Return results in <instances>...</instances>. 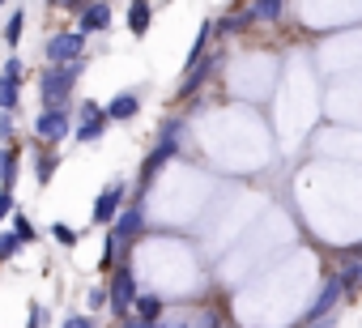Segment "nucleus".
Listing matches in <instances>:
<instances>
[{"instance_id": "nucleus-1", "label": "nucleus", "mask_w": 362, "mask_h": 328, "mask_svg": "<svg viewBox=\"0 0 362 328\" xmlns=\"http://www.w3.org/2000/svg\"><path fill=\"white\" fill-rule=\"evenodd\" d=\"M73 86H77V64H52L39 81V94H43V102H64Z\"/></svg>"}, {"instance_id": "nucleus-2", "label": "nucleus", "mask_w": 362, "mask_h": 328, "mask_svg": "<svg viewBox=\"0 0 362 328\" xmlns=\"http://www.w3.org/2000/svg\"><path fill=\"white\" fill-rule=\"evenodd\" d=\"M175 132H179V124L170 119V124L162 128V141H158V149H149V153H145V167H141V188H149V184H153L158 167H162V162L175 153Z\"/></svg>"}, {"instance_id": "nucleus-3", "label": "nucleus", "mask_w": 362, "mask_h": 328, "mask_svg": "<svg viewBox=\"0 0 362 328\" xmlns=\"http://www.w3.org/2000/svg\"><path fill=\"white\" fill-rule=\"evenodd\" d=\"M81 52H86V35H81V30H73V35H52V39H47V60H52V64H77Z\"/></svg>"}, {"instance_id": "nucleus-4", "label": "nucleus", "mask_w": 362, "mask_h": 328, "mask_svg": "<svg viewBox=\"0 0 362 328\" xmlns=\"http://www.w3.org/2000/svg\"><path fill=\"white\" fill-rule=\"evenodd\" d=\"M35 132H39L43 141H52V145H60V141L69 136V111H64L60 102H47V111L35 119Z\"/></svg>"}, {"instance_id": "nucleus-5", "label": "nucleus", "mask_w": 362, "mask_h": 328, "mask_svg": "<svg viewBox=\"0 0 362 328\" xmlns=\"http://www.w3.org/2000/svg\"><path fill=\"white\" fill-rule=\"evenodd\" d=\"M132 298H136V281H132V269L128 264H119L115 269V277H111V290H107V303L119 311V315H128V307H132Z\"/></svg>"}, {"instance_id": "nucleus-6", "label": "nucleus", "mask_w": 362, "mask_h": 328, "mask_svg": "<svg viewBox=\"0 0 362 328\" xmlns=\"http://www.w3.org/2000/svg\"><path fill=\"white\" fill-rule=\"evenodd\" d=\"M153 328H218V311H175V315H158Z\"/></svg>"}, {"instance_id": "nucleus-7", "label": "nucleus", "mask_w": 362, "mask_h": 328, "mask_svg": "<svg viewBox=\"0 0 362 328\" xmlns=\"http://www.w3.org/2000/svg\"><path fill=\"white\" fill-rule=\"evenodd\" d=\"M81 124H77V141H98L103 136V128H107V115H103V107L98 102H81Z\"/></svg>"}, {"instance_id": "nucleus-8", "label": "nucleus", "mask_w": 362, "mask_h": 328, "mask_svg": "<svg viewBox=\"0 0 362 328\" xmlns=\"http://www.w3.org/2000/svg\"><path fill=\"white\" fill-rule=\"evenodd\" d=\"M119 205H124V184H111V188H103L98 192V201H94V222H111L115 213H119Z\"/></svg>"}, {"instance_id": "nucleus-9", "label": "nucleus", "mask_w": 362, "mask_h": 328, "mask_svg": "<svg viewBox=\"0 0 362 328\" xmlns=\"http://www.w3.org/2000/svg\"><path fill=\"white\" fill-rule=\"evenodd\" d=\"M111 222H115V230H111L115 239H128V235H136V230L145 226V209H141V201H136V205H128V209H119Z\"/></svg>"}, {"instance_id": "nucleus-10", "label": "nucleus", "mask_w": 362, "mask_h": 328, "mask_svg": "<svg viewBox=\"0 0 362 328\" xmlns=\"http://www.w3.org/2000/svg\"><path fill=\"white\" fill-rule=\"evenodd\" d=\"M136 111H141V98H136V94H115V98L103 107L107 119H132Z\"/></svg>"}, {"instance_id": "nucleus-11", "label": "nucleus", "mask_w": 362, "mask_h": 328, "mask_svg": "<svg viewBox=\"0 0 362 328\" xmlns=\"http://www.w3.org/2000/svg\"><path fill=\"white\" fill-rule=\"evenodd\" d=\"M341 303V286H337V277L332 281H324V290H320V298H315V307L307 311L311 320H324V315H332V307Z\"/></svg>"}, {"instance_id": "nucleus-12", "label": "nucleus", "mask_w": 362, "mask_h": 328, "mask_svg": "<svg viewBox=\"0 0 362 328\" xmlns=\"http://www.w3.org/2000/svg\"><path fill=\"white\" fill-rule=\"evenodd\" d=\"M107 26H111V9H107V5H86V13H81V35L107 30Z\"/></svg>"}, {"instance_id": "nucleus-13", "label": "nucleus", "mask_w": 362, "mask_h": 328, "mask_svg": "<svg viewBox=\"0 0 362 328\" xmlns=\"http://www.w3.org/2000/svg\"><path fill=\"white\" fill-rule=\"evenodd\" d=\"M132 311H136V320H149V324H153L166 307H162L158 294H136V298H132Z\"/></svg>"}, {"instance_id": "nucleus-14", "label": "nucleus", "mask_w": 362, "mask_h": 328, "mask_svg": "<svg viewBox=\"0 0 362 328\" xmlns=\"http://www.w3.org/2000/svg\"><path fill=\"white\" fill-rule=\"evenodd\" d=\"M214 69H218V60H201L197 69H188V77H184V86H179V98H188V94H192V90H197V86H201V81H205L209 73H214Z\"/></svg>"}, {"instance_id": "nucleus-15", "label": "nucleus", "mask_w": 362, "mask_h": 328, "mask_svg": "<svg viewBox=\"0 0 362 328\" xmlns=\"http://www.w3.org/2000/svg\"><path fill=\"white\" fill-rule=\"evenodd\" d=\"M149 18H153L149 0H132V9H128V26H132V35H145V30H149Z\"/></svg>"}, {"instance_id": "nucleus-16", "label": "nucleus", "mask_w": 362, "mask_h": 328, "mask_svg": "<svg viewBox=\"0 0 362 328\" xmlns=\"http://www.w3.org/2000/svg\"><path fill=\"white\" fill-rule=\"evenodd\" d=\"M18 86H22V77L0 73V111H13L18 107Z\"/></svg>"}, {"instance_id": "nucleus-17", "label": "nucleus", "mask_w": 362, "mask_h": 328, "mask_svg": "<svg viewBox=\"0 0 362 328\" xmlns=\"http://www.w3.org/2000/svg\"><path fill=\"white\" fill-rule=\"evenodd\" d=\"M358 281H362V260H349V264L341 269L337 286H341V294H354V290H358Z\"/></svg>"}, {"instance_id": "nucleus-18", "label": "nucleus", "mask_w": 362, "mask_h": 328, "mask_svg": "<svg viewBox=\"0 0 362 328\" xmlns=\"http://www.w3.org/2000/svg\"><path fill=\"white\" fill-rule=\"evenodd\" d=\"M281 18V0H256L252 5V22H277Z\"/></svg>"}, {"instance_id": "nucleus-19", "label": "nucleus", "mask_w": 362, "mask_h": 328, "mask_svg": "<svg viewBox=\"0 0 362 328\" xmlns=\"http://www.w3.org/2000/svg\"><path fill=\"white\" fill-rule=\"evenodd\" d=\"M22 30H26V13L18 9V13L5 22V43H18V39H22Z\"/></svg>"}, {"instance_id": "nucleus-20", "label": "nucleus", "mask_w": 362, "mask_h": 328, "mask_svg": "<svg viewBox=\"0 0 362 328\" xmlns=\"http://www.w3.org/2000/svg\"><path fill=\"white\" fill-rule=\"evenodd\" d=\"M209 35H214V26H209V22H205V26H201V35H197V43H192V56H188V64H192V60H201V56H205V43H209Z\"/></svg>"}, {"instance_id": "nucleus-21", "label": "nucleus", "mask_w": 362, "mask_h": 328, "mask_svg": "<svg viewBox=\"0 0 362 328\" xmlns=\"http://www.w3.org/2000/svg\"><path fill=\"white\" fill-rule=\"evenodd\" d=\"M18 247H22V239H18V235H0V260L18 256Z\"/></svg>"}, {"instance_id": "nucleus-22", "label": "nucleus", "mask_w": 362, "mask_h": 328, "mask_svg": "<svg viewBox=\"0 0 362 328\" xmlns=\"http://www.w3.org/2000/svg\"><path fill=\"white\" fill-rule=\"evenodd\" d=\"M0 180L13 184V153H9V149H0Z\"/></svg>"}, {"instance_id": "nucleus-23", "label": "nucleus", "mask_w": 362, "mask_h": 328, "mask_svg": "<svg viewBox=\"0 0 362 328\" xmlns=\"http://www.w3.org/2000/svg\"><path fill=\"white\" fill-rule=\"evenodd\" d=\"M13 235H18L22 243H30V239H35V226H30V222H26L22 213H18V222H13Z\"/></svg>"}, {"instance_id": "nucleus-24", "label": "nucleus", "mask_w": 362, "mask_h": 328, "mask_svg": "<svg viewBox=\"0 0 362 328\" xmlns=\"http://www.w3.org/2000/svg\"><path fill=\"white\" fill-rule=\"evenodd\" d=\"M52 235H56L64 247H73V243H77V230H73V226H60V222H56V226H52Z\"/></svg>"}, {"instance_id": "nucleus-25", "label": "nucleus", "mask_w": 362, "mask_h": 328, "mask_svg": "<svg viewBox=\"0 0 362 328\" xmlns=\"http://www.w3.org/2000/svg\"><path fill=\"white\" fill-rule=\"evenodd\" d=\"M64 328H94V320H90V315H69Z\"/></svg>"}, {"instance_id": "nucleus-26", "label": "nucleus", "mask_w": 362, "mask_h": 328, "mask_svg": "<svg viewBox=\"0 0 362 328\" xmlns=\"http://www.w3.org/2000/svg\"><path fill=\"white\" fill-rule=\"evenodd\" d=\"M39 184H52V158H39Z\"/></svg>"}, {"instance_id": "nucleus-27", "label": "nucleus", "mask_w": 362, "mask_h": 328, "mask_svg": "<svg viewBox=\"0 0 362 328\" xmlns=\"http://www.w3.org/2000/svg\"><path fill=\"white\" fill-rule=\"evenodd\" d=\"M9 213H13V197H9V192H0V222H5Z\"/></svg>"}, {"instance_id": "nucleus-28", "label": "nucleus", "mask_w": 362, "mask_h": 328, "mask_svg": "<svg viewBox=\"0 0 362 328\" xmlns=\"http://www.w3.org/2000/svg\"><path fill=\"white\" fill-rule=\"evenodd\" d=\"M107 303V290H90V311H98Z\"/></svg>"}, {"instance_id": "nucleus-29", "label": "nucleus", "mask_w": 362, "mask_h": 328, "mask_svg": "<svg viewBox=\"0 0 362 328\" xmlns=\"http://www.w3.org/2000/svg\"><path fill=\"white\" fill-rule=\"evenodd\" d=\"M47 320H43V307H35V315H30V328H43Z\"/></svg>"}, {"instance_id": "nucleus-30", "label": "nucleus", "mask_w": 362, "mask_h": 328, "mask_svg": "<svg viewBox=\"0 0 362 328\" xmlns=\"http://www.w3.org/2000/svg\"><path fill=\"white\" fill-rule=\"evenodd\" d=\"M124 328H153V324H149V320H136V315H132V320H124Z\"/></svg>"}, {"instance_id": "nucleus-31", "label": "nucleus", "mask_w": 362, "mask_h": 328, "mask_svg": "<svg viewBox=\"0 0 362 328\" xmlns=\"http://www.w3.org/2000/svg\"><path fill=\"white\" fill-rule=\"evenodd\" d=\"M0 5H5V0H0Z\"/></svg>"}]
</instances>
